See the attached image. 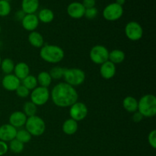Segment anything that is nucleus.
I'll use <instances>...</instances> for the list:
<instances>
[{
    "mask_svg": "<svg viewBox=\"0 0 156 156\" xmlns=\"http://www.w3.org/2000/svg\"><path fill=\"white\" fill-rule=\"evenodd\" d=\"M78 93L74 87L66 82H61L53 87L51 91V98L55 105L59 108L71 107L77 102Z\"/></svg>",
    "mask_w": 156,
    "mask_h": 156,
    "instance_id": "1",
    "label": "nucleus"
},
{
    "mask_svg": "<svg viewBox=\"0 0 156 156\" xmlns=\"http://www.w3.org/2000/svg\"><path fill=\"white\" fill-rule=\"evenodd\" d=\"M40 56L45 62L55 64L63 59L65 53L64 50L59 46L46 44L41 47Z\"/></svg>",
    "mask_w": 156,
    "mask_h": 156,
    "instance_id": "2",
    "label": "nucleus"
},
{
    "mask_svg": "<svg viewBox=\"0 0 156 156\" xmlns=\"http://www.w3.org/2000/svg\"><path fill=\"white\" fill-rule=\"evenodd\" d=\"M137 111L143 117H152L156 114V98L154 94L143 96L138 101Z\"/></svg>",
    "mask_w": 156,
    "mask_h": 156,
    "instance_id": "3",
    "label": "nucleus"
},
{
    "mask_svg": "<svg viewBox=\"0 0 156 156\" xmlns=\"http://www.w3.org/2000/svg\"><path fill=\"white\" fill-rule=\"evenodd\" d=\"M26 130L31 136H40L45 132L46 124L41 117L34 115L27 117L25 123Z\"/></svg>",
    "mask_w": 156,
    "mask_h": 156,
    "instance_id": "4",
    "label": "nucleus"
},
{
    "mask_svg": "<svg viewBox=\"0 0 156 156\" xmlns=\"http://www.w3.org/2000/svg\"><path fill=\"white\" fill-rule=\"evenodd\" d=\"M63 78L66 81V83L73 87L79 86L85 82V73L81 69H66Z\"/></svg>",
    "mask_w": 156,
    "mask_h": 156,
    "instance_id": "5",
    "label": "nucleus"
},
{
    "mask_svg": "<svg viewBox=\"0 0 156 156\" xmlns=\"http://www.w3.org/2000/svg\"><path fill=\"white\" fill-rule=\"evenodd\" d=\"M89 56L94 63L101 65L108 60L109 51L105 46L96 45L91 49Z\"/></svg>",
    "mask_w": 156,
    "mask_h": 156,
    "instance_id": "6",
    "label": "nucleus"
},
{
    "mask_svg": "<svg viewBox=\"0 0 156 156\" xmlns=\"http://www.w3.org/2000/svg\"><path fill=\"white\" fill-rule=\"evenodd\" d=\"M50 98V91L45 87H37L30 93V101L36 106L44 105Z\"/></svg>",
    "mask_w": 156,
    "mask_h": 156,
    "instance_id": "7",
    "label": "nucleus"
},
{
    "mask_svg": "<svg viewBox=\"0 0 156 156\" xmlns=\"http://www.w3.org/2000/svg\"><path fill=\"white\" fill-rule=\"evenodd\" d=\"M123 14V6L116 2L107 5L103 11V16L106 20L110 21H117L120 19Z\"/></svg>",
    "mask_w": 156,
    "mask_h": 156,
    "instance_id": "8",
    "label": "nucleus"
},
{
    "mask_svg": "<svg viewBox=\"0 0 156 156\" xmlns=\"http://www.w3.org/2000/svg\"><path fill=\"white\" fill-rule=\"evenodd\" d=\"M125 34L130 41H139L143 36V27L136 21H130L125 27Z\"/></svg>",
    "mask_w": 156,
    "mask_h": 156,
    "instance_id": "9",
    "label": "nucleus"
},
{
    "mask_svg": "<svg viewBox=\"0 0 156 156\" xmlns=\"http://www.w3.org/2000/svg\"><path fill=\"white\" fill-rule=\"evenodd\" d=\"M88 108L82 102H76L70 107L69 115L73 120L81 121L88 115Z\"/></svg>",
    "mask_w": 156,
    "mask_h": 156,
    "instance_id": "10",
    "label": "nucleus"
},
{
    "mask_svg": "<svg viewBox=\"0 0 156 156\" xmlns=\"http://www.w3.org/2000/svg\"><path fill=\"white\" fill-rule=\"evenodd\" d=\"M2 85L7 91H16L17 88L21 85V80L14 74H9L4 76L2 81Z\"/></svg>",
    "mask_w": 156,
    "mask_h": 156,
    "instance_id": "11",
    "label": "nucleus"
},
{
    "mask_svg": "<svg viewBox=\"0 0 156 156\" xmlns=\"http://www.w3.org/2000/svg\"><path fill=\"white\" fill-rule=\"evenodd\" d=\"M85 9L82 3L74 2L69 4L67 7V13L71 18L79 19L85 15Z\"/></svg>",
    "mask_w": 156,
    "mask_h": 156,
    "instance_id": "12",
    "label": "nucleus"
},
{
    "mask_svg": "<svg viewBox=\"0 0 156 156\" xmlns=\"http://www.w3.org/2000/svg\"><path fill=\"white\" fill-rule=\"evenodd\" d=\"M17 129L11 124H4L0 126V140L3 142H10L15 139Z\"/></svg>",
    "mask_w": 156,
    "mask_h": 156,
    "instance_id": "13",
    "label": "nucleus"
},
{
    "mask_svg": "<svg viewBox=\"0 0 156 156\" xmlns=\"http://www.w3.org/2000/svg\"><path fill=\"white\" fill-rule=\"evenodd\" d=\"M39 21L37 16L34 14L25 15L23 19L21 20L23 27L26 30H28L30 32L36 30L37 27H38V24H39Z\"/></svg>",
    "mask_w": 156,
    "mask_h": 156,
    "instance_id": "14",
    "label": "nucleus"
},
{
    "mask_svg": "<svg viewBox=\"0 0 156 156\" xmlns=\"http://www.w3.org/2000/svg\"><path fill=\"white\" fill-rule=\"evenodd\" d=\"M27 116L22 111H15L9 117V124L15 128H21L25 125Z\"/></svg>",
    "mask_w": 156,
    "mask_h": 156,
    "instance_id": "15",
    "label": "nucleus"
},
{
    "mask_svg": "<svg viewBox=\"0 0 156 156\" xmlns=\"http://www.w3.org/2000/svg\"><path fill=\"white\" fill-rule=\"evenodd\" d=\"M101 76L105 79H111L115 76L116 74V66L115 64L108 60L107 62L101 64L100 68Z\"/></svg>",
    "mask_w": 156,
    "mask_h": 156,
    "instance_id": "16",
    "label": "nucleus"
},
{
    "mask_svg": "<svg viewBox=\"0 0 156 156\" xmlns=\"http://www.w3.org/2000/svg\"><path fill=\"white\" fill-rule=\"evenodd\" d=\"M14 73H15V76L17 78L22 81L23 79H25L27 76H29L30 73V68H29L28 65L25 62H18L15 66V69H14Z\"/></svg>",
    "mask_w": 156,
    "mask_h": 156,
    "instance_id": "17",
    "label": "nucleus"
},
{
    "mask_svg": "<svg viewBox=\"0 0 156 156\" xmlns=\"http://www.w3.org/2000/svg\"><path fill=\"white\" fill-rule=\"evenodd\" d=\"M22 11L26 14H34L39 8V0H22Z\"/></svg>",
    "mask_w": 156,
    "mask_h": 156,
    "instance_id": "18",
    "label": "nucleus"
},
{
    "mask_svg": "<svg viewBox=\"0 0 156 156\" xmlns=\"http://www.w3.org/2000/svg\"><path fill=\"white\" fill-rule=\"evenodd\" d=\"M28 42L30 43V45L36 48H41L44 44V37L41 34L35 30L30 32V34L28 35Z\"/></svg>",
    "mask_w": 156,
    "mask_h": 156,
    "instance_id": "19",
    "label": "nucleus"
},
{
    "mask_svg": "<svg viewBox=\"0 0 156 156\" xmlns=\"http://www.w3.org/2000/svg\"><path fill=\"white\" fill-rule=\"evenodd\" d=\"M62 132L69 136L73 135L78 130V123L72 118L68 119L63 123L62 126Z\"/></svg>",
    "mask_w": 156,
    "mask_h": 156,
    "instance_id": "20",
    "label": "nucleus"
},
{
    "mask_svg": "<svg viewBox=\"0 0 156 156\" xmlns=\"http://www.w3.org/2000/svg\"><path fill=\"white\" fill-rule=\"evenodd\" d=\"M123 108L129 113H134L138 110V101L132 96H127L123 101Z\"/></svg>",
    "mask_w": 156,
    "mask_h": 156,
    "instance_id": "21",
    "label": "nucleus"
},
{
    "mask_svg": "<svg viewBox=\"0 0 156 156\" xmlns=\"http://www.w3.org/2000/svg\"><path fill=\"white\" fill-rule=\"evenodd\" d=\"M125 57H126V56H125L124 52L118 50V49H116L111 52H109L108 60L111 61L114 64H119L124 61Z\"/></svg>",
    "mask_w": 156,
    "mask_h": 156,
    "instance_id": "22",
    "label": "nucleus"
},
{
    "mask_svg": "<svg viewBox=\"0 0 156 156\" xmlns=\"http://www.w3.org/2000/svg\"><path fill=\"white\" fill-rule=\"evenodd\" d=\"M39 21L43 23H50L54 18V14L53 11L49 9H43L40 11L37 16Z\"/></svg>",
    "mask_w": 156,
    "mask_h": 156,
    "instance_id": "23",
    "label": "nucleus"
},
{
    "mask_svg": "<svg viewBox=\"0 0 156 156\" xmlns=\"http://www.w3.org/2000/svg\"><path fill=\"white\" fill-rule=\"evenodd\" d=\"M37 80V83L39 84L41 87L47 88V87H49L51 85V82L53 79H52L50 73H47V72L43 71L41 72V73L38 74Z\"/></svg>",
    "mask_w": 156,
    "mask_h": 156,
    "instance_id": "24",
    "label": "nucleus"
},
{
    "mask_svg": "<svg viewBox=\"0 0 156 156\" xmlns=\"http://www.w3.org/2000/svg\"><path fill=\"white\" fill-rule=\"evenodd\" d=\"M15 63H14L13 60L9 58H5L3 60H2L1 62V67L2 71L6 75L12 74V72L14 71V69H15Z\"/></svg>",
    "mask_w": 156,
    "mask_h": 156,
    "instance_id": "25",
    "label": "nucleus"
},
{
    "mask_svg": "<svg viewBox=\"0 0 156 156\" xmlns=\"http://www.w3.org/2000/svg\"><path fill=\"white\" fill-rule=\"evenodd\" d=\"M37 80L35 76L29 75L22 80V85L28 90H33L37 86Z\"/></svg>",
    "mask_w": 156,
    "mask_h": 156,
    "instance_id": "26",
    "label": "nucleus"
},
{
    "mask_svg": "<svg viewBox=\"0 0 156 156\" xmlns=\"http://www.w3.org/2000/svg\"><path fill=\"white\" fill-rule=\"evenodd\" d=\"M24 114L27 116V117H32V116L36 115L37 111V106L34 103H32L31 101H27L24 105Z\"/></svg>",
    "mask_w": 156,
    "mask_h": 156,
    "instance_id": "27",
    "label": "nucleus"
},
{
    "mask_svg": "<svg viewBox=\"0 0 156 156\" xmlns=\"http://www.w3.org/2000/svg\"><path fill=\"white\" fill-rule=\"evenodd\" d=\"M32 136L27 132L26 129H20V130H17V134L15 139L22 143L23 144L24 143H29L31 140Z\"/></svg>",
    "mask_w": 156,
    "mask_h": 156,
    "instance_id": "28",
    "label": "nucleus"
},
{
    "mask_svg": "<svg viewBox=\"0 0 156 156\" xmlns=\"http://www.w3.org/2000/svg\"><path fill=\"white\" fill-rule=\"evenodd\" d=\"M65 71L66 68L56 66L51 69V70H50V72L49 73H50L52 79H60L62 78H63Z\"/></svg>",
    "mask_w": 156,
    "mask_h": 156,
    "instance_id": "29",
    "label": "nucleus"
},
{
    "mask_svg": "<svg viewBox=\"0 0 156 156\" xmlns=\"http://www.w3.org/2000/svg\"><path fill=\"white\" fill-rule=\"evenodd\" d=\"M9 147H10L11 151L14 153H21L24 150V144L16 139H14L13 140L10 141Z\"/></svg>",
    "mask_w": 156,
    "mask_h": 156,
    "instance_id": "30",
    "label": "nucleus"
},
{
    "mask_svg": "<svg viewBox=\"0 0 156 156\" xmlns=\"http://www.w3.org/2000/svg\"><path fill=\"white\" fill-rule=\"evenodd\" d=\"M11 12V5L8 0H0V16L5 17Z\"/></svg>",
    "mask_w": 156,
    "mask_h": 156,
    "instance_id": "31",
    "label": "nucleus"
},
{
    "mask_svg": "<svg viewBox=\"0 0 156 156\" xmlns=\"http://www.w3.org/2000/svg\"><path fill=\"white\" fill-rule=\"evenodd\" d=\"M98 14V11L95 7L90 8V9H86L85 12V15L84 16L86 17L88 19H94L97 17Z\"/></svg>",
    "mask_w": 156,
    "mask_h": 156,
    "instance_id": "32",
    "label": "nucleus"
},
{
    "mask_svg": "<svg viewBox=\"0 0 156 156\" xmlns=\"http://www.w3.org/2000/svg\"><path fill=\"white\" fill-rule=\"evenodd\" d=\"M16 93L20 98H27L30 94V90L27 89L23 85H20V86L16 89Z\"/></svg>",
    "mask_w": 156,
    "mask_h": 156,
    "instance_id": "33",
    "label": "nucleus"
},
{
    "mask_svg": "<svg viewBox=\"0 0 156 156\" xmlns=\"http://www.w3.org/2000/svg\"><path fill=\"white\" fill-rule=\"evenodd\" d=\"M148 142H149V145L152 146L153 149H155L156 148V130L154 129V130L151 131L149 133V136H148Z\"/></svg>",
    "mask_w": 156,
    "mask_h": 156,
    "instance_id": "34",
    "label": "nucleus"
},
{
    "mask_svg": "<svg viewBox=\"0 0 156 156\" xmlns=\"http://www.w3.org/2000/svg\"><path fill=\"white\" fill-rule=\"evenodd\" d=\"M9 146L6 144L5 142H3L0 140V156L4 155L8 152Z\"/></svg>",
    "mask_w": 156,
    "mask_h": 156,
    "instance_id": "35",
    "label": "nucleus"
},
{
    "mask_svg": "<svg viewBox=\"0 0 156 156\" xmlns=\"http://www.w3.org/2000/svg\"><path fill=\"white\" fill-rule=\"evenodd\" d=\"M96 1L95 0H83L82 5L85 7V9H90V8H93L95 5Z\"/></svg>",
    "mask_w": 156,
    "mask_h": 156,
    "instance_id": "36",
    "label": "nucleus"
},
{
    "mask_svg": "<svg viewBox=\"0 0 156 156\" xmlns=\"http://www.w3.org/2000/svg\"><path fill=\"white\" fill-rule=\"evenodd\" d=\"M143 119V116L142 115L139 111H136V112H134L133 115V120L135 123H140Z\"/></svg>",
    "mask_w": 156,
    "mask_h": 156,
    "instance_id": "37",
    "label": "nucleus"
},
{
    "mask_svg": "<svg viewBox=\"0 0 156 156\" xmlns=\"http://www.w3.org/2000/svg\"><path fill=\"white\" fill-rule=\"evenodd\" d=\"M15 15H16V18H18V20H21H21L23 19V18H24V15H25L26 14L24 13V12H23L22 10H21V11H18V12H17Z\"/></svg>",
    "mask_w": 156,
    "mask_h": 156,
    "instance_id": "38",
    "label": "nucleus"
},
{
    "mask_svg": "<svg viewBox=\"0 0 156 156\" xmlns=\"http://www.w3.org/2000/svg\"><path fill=\"white\" fill-rule=\"evenodd\" d=\"M125 2H126V0H116V3L121 6H123V5L125 4Z\"/></svg>",
    "mask_w": 156,
    "mask_h": 156,
    "instance_id": "39",
    "label": "nucleus"
},
{
    "mask_svg": "<svg viewBox=\"0 0 156 156\" xmlns=\"http://www.w3.org/2000/svg\"><path fill=\"white\" fill-rule=\"evenodd\" d=\"M1 62H2V59L1 57H0V66H1Z\"/></svg>",
    "mask_w": 156,
    "mask_h": 156,
    "instance_id": "40",
    "label": "nucleus"
},
{
    "mask_svg": "<svg viewBox=\"0 0 156 156\" xmlns=\"http://www.w3.org/2000/svg\"><path fill=\"white\" fill-rule=\"evenodd\" d=\"M0 32H1V26H0Z\"/></svg>",
    "mask_w": 156,
    "mask_h": 156,
    "instance_id": "41",
    "label": "nucleus"
}]
</instances>
